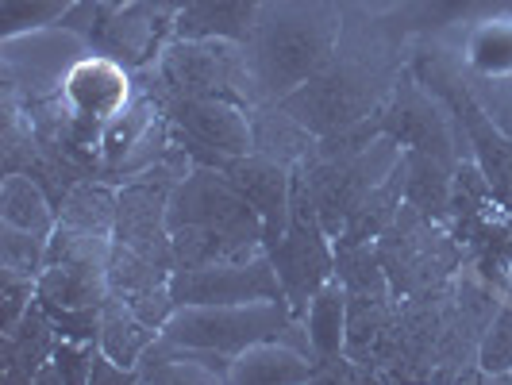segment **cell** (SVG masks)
Returning a JSON list of instances; mask_svg holds the SVG:
<instances>
[{"mask_svg": "<svg viewBox=\"0 0 512 385\" xmlns=\"http://www.w3.org/2000/svg\"><path fill=\"white\" fill-rule=\"evenodd\" d=\"M405 66L409 62L401 58V43L385 27V20L366 16V12L362 16L347 12V24H343L332 58L278 104L324 139V135L355 128L362 120L378 116L385 101L393 97Z\"/></svg>", "mask_w": 512, "mask_h": 385, "instance_id": "6da1fadb", "label": "cell"}, {"mask_svg": "<svg viewBox=\"0 0 512 385\" xmlns=\"http://www.w3.org/2000/svg\"><path fill=\"white\" fill-rule=\"evenodd\" d=\"M347 24V0H258L243 39L258 104L301 89L328 58Z\"/></svg>", "mask_w": 512, "mask_h": 385, "instance_id": "7a4b0ae2", "label": "cell"}, {"mask_svg": "<svg viewBox=\"0 0 512 385\" xmlns=\"http://www.w3.org/2000/svg\"><path fill=\"white\" fill-rule=\"evenodd\" d=\"M151 97H228L258 108L243 43L235 39H170L158 62L135 74Z\"/></svg>", "mask_w": 512, "mask_h": 385, "instance_id": "3957f363", "label": "cell"}, {"mask_svg": "<svg viewBox=\"0 0 512 385\" xmlns=\"http://www.w3.org/2000/svg\"><path fill=\"white\" fill-rule=\"evenodd\" d=\"M378 251H382L385 278L397 301H409V297L455 282L466 266V251L455 239L451 224L424 216L412 205H401L397 220L382 231Z\"/></svg>", "mask_w": 512, "mask_h": 385, "instance_id": "277c9868", "label": "cell"}, {"mask_svg": "<svg viewBox=\"0 0 512 385\" xmlns=\"http://www.w3.org/2000/svg\"><path fill=\"white\" fill-rule=\"evenodd\" d=\"M166 339L201 347V351H220V355H239L251 343L262 339H289L312 355L305 324L293 316L289 301H243V305H178V312L162 328ZM316 359V355H312Z\"/></svg>", "mask_w": 512, "mask_h": 385, "instance_id": "5b68a950", "label": "cell"}, {"mask_svg": "<svg viewBox=\"0 0 512 385\" xmlns=\"http://www.w3.org/2000/svg\"><path fill=\"white\" fill-rule=\"evenodd\" d=\"M401 154H405V147L389 131H382L374 143H366L355 154H339V158L312 154L305 166H297V174L305 178L308 197L316 205V216L332 239L347 231L355 208L366 201V193L378 189L401 166Z\"/></svg>", "mask_w": 512, "mask_h": 385, "instance_id": "8992f818", "label": "cell"}, {"mask_svg": "<svg viewBox=\"0 0 512 385\" xmlns=\"http://www.w3.org/2000/svg\"><path fill=\"white\" fill-rule=\"evenodd\" d=\"M266 255L278 270V282L293 316H305L308 301L335 278V239L324 231L316 205L308 197L305 178L293 170V212H289V228L285 235L266 247Z\"/></svg>", "mask_w": 512, "mask_h": 385, "instance_id": "52a82bcc", "label": "cell"}, {"mask_svg": "<svg viewBox=\"0 0 512 385\" xmlns=\"http://www.w3.org/2000/svg\"><path fill=\"white\" fill-rule=\"evenodd\" d=\"M93 51L89 39L66 27H39L24 35H4L0 43V74L4 89L16 93L24 104H39L62 97V85L85 54Z\"/></svg>", "mask_w": 512, "mask_h": 385, "instance_id": "ba28073f", "label": "cell"}, {"mask_svg": "<svg viewBox=\"0 0 512 385\" xmlns=\"http://www.w3.org/2000/svg\"><path fill=\"white\" fill-rule=\"evenodd\" d=\"M166 112L174 143L201 166H224L235 154H251V108L228 97H154Z\"/></svg>", "mask_w": 512, "mask_h": 385, "instance_id": "9c48e42d", "label": "cell"}, {"mask_svg": "<svg viewBox=\"0 0 512 385\" xmlns=\"http://www.w3.org/2000/svg\"><path fill=\"white\" fill-rule=\"evenodd\" d=\"M170 231L174 228H212L239 235L247 243L266 247V228L251 201L235 189V181L220 166H193L170 193Z\"/></svg>", "mask_w": 512, "mask_h": 385, "instance_id": "30bf717a", "label": "cell"}, {"mask_svg": "<svg viewBox=\"0 0 512 385\" xmlns=\"http://www.w3.org/2000/svg\"><path fill=\"white\" fill-rule=\"evenodd\" d=\"M382 131H389L409 151L436 154L447 166H459V158L470 154L466 151V135L459 131L455 116L447 112V104L439 101L409 66H405L393 97L382 108Z\"/></svg>", "mask_w": 512, "mask_h": 385, "instance_id": "8fae6325", "label": "cell"}, {"mask_svg": "<svg viewBox=\"0 0 512 385\" xmlns=\"http://www.w3.org/2000/svg\"><path fill=\"white\" fill-rule=\"evenodd\" d=\"M178 305H243V301H285L270 255L243 262H216L197 270H174L170 278Z\"/></svg>", "mask_w": 512, "mask_h": 385, "instance_id": "7c38bea8", "label": "cell"}, {"mask_svg": "<svg viewBox=\"0 0 512 385\" xmlns=\"http://www.w3.org/2000/svg\"><path fill=\"white\" fill-rule=\"evenodd\" d=\"M174 27H178V16L158 8L154 0H128L112 12V20L104 24L93 51L112 54L116 62H124L128 70L139 74L158 62V54L174 39Z\"/></svg>", "mask_w": 512, "mask_h": 385, "instance_id": "4fadbf2b", "label": "cell"}, {"mask_svg": "<svg viewBox=\"0 0 512 385\" xmlns=\"http://www.w3.org/2000/svg\"><path fill=\"white\" fill-rule=\"evenodd\" d=\"M235 189L251 201L258 216H262V228H266V247H274L289 228V212H293V170L266 158V154H235L220 166Z\"/></svg>", "mask_w": 512, "mask_h": 385, "instance_id": "5bb4252c", "label": "cell"}, {"mask_svg": "<svg viewBox=\"0 0 512 385\" xmlns=\"http://www.w3.org/2000/svg\"><path fill=\"white\" fill-rule=\"evenodd\" d=\"M135 89H139L135 70H128L124 62H116L112 54L89 51L74 70H70V77H66L62 101L70 104L77 116L108 124L116 112L128 108V101L135 97Z\"/></svg>", "mask_w": 512, "mask_h": 385, "instance_id": "9a60e30c", "label": "cell"}, {"mask_svg": "<svg viewBox=\"0 0 512 385\" xmlns=\"http://www.w3.org/2000/svg\"><path fill=\"white\" fill-rule=\"evenodd\" d=\"M174 270L170 266H158L154 258L131 251L124 243L112 247V262H108V293L128 301L151 328H166V320L178 312L174 301V289H170Z\"/></svg>", "mask_w": 512, "mask_h": 385, "instance_id": "2e32d148", "label": "cell"}, {"mask_svg": "<svg viewBox=\"0 0 512 385\" xmlns=\"http://www.w3.org/2000/svg\"><path fill=\"white\" fill-rule=\"evenodd\" d=\"M58 332H54L51 312L35 297V305L24 312V320L12 332H0V378L4 382L35 385L39 370L51 362Z\"/></svg>", "mask_w": 512, "mask_h": 385, "instance_id": "e0dca14e", "label": "cell"}, {"mask_svg": "<svg viewBox=\"0 0 512 385\" xmlns=\"http://www.w3.org/2000/svg\"><path fill=\"white\" fill-rule=\"evenodd\" d=\"M316 378V359L305 347L289 339H262L251 343L231 359V382H255V385H278V382H312Z\"/></svg>", "mask_w": 512, "mask_h": 385, "instance_id": "ac0fdd59", "label": "cell"}, {"mask_svg": "<svg viewBox=\"0 0 512 385\" xmlns=\"http://www.w3.org/2000/svg\"><path fill=\"white\" fill-rule=\"evenodd\" d=\"M251 139L255 147L251 151L266 154L274 162H282L289 170L305 166L308 158L320 147V135L308 131L293 112H285L282 104H258L251 108Z\"/></svg>", "mask_w": 512, "mask_h": 385, "instance_id": "d6986e66", "label": "cell"}, {"mask_svg": "<svg viewBox=\"0 0 512 385\" xmlns=\"http://www.w3.org/2000/svg\"><path fill=\"white\" fill-rule=\"evenodd\" d=\"M39 301L62 312H89L108 297V270L89 262H47L39 274Z\"/></svg>", "mask_w": 512, "mask_h": 385, "instance_id": "ffe728a7", "label": "cell"}, {"mask_svg": "<svg viewBox=\"0 0 512 385\" xmlns=\"http://www.w3.org/2000/svg\"><path fill=\"white\" fill-rule=\"evenodd\" d=\"M459 62L474 77H512V12H493L466 24Z\"/></svg>", "mask_w": 512, "mask_h": 385, "instance_id": "44dd1931", "label": "cell"}, {"mask_svg": "<svg viewBox=\"0 0 512 385\" xmlns=\"http://www.w3.org/2000/svg\"><path fill=\"white\" fill-rule=\"evenodd\" d=\"M158 328H151L128 301H120V297H104L101 305V332H97V347H101L104 355L112 362H120V366H128L135 370L139 359L147 355V347H151L154 339H158Z\"/></svg>", "mask_w": 512, "mask_h": 385, "instance_id": "7402d4cb", "label": "cell"}, {"mask_svg": "<svg viewBox=\"0 0 512 385\" xmlns=\"http://www.w3.org/2000/svg\"><path fill=\"white\" fill-rule=\"evenodd\" d=\"M401 174H405V205L420 208L424 216L447 220L451 208V189H455V166L424 151L401 154Z\"/></svg>", "mask_w": 512, "mask_h": 385, "instance_id": "603a6c76", "label": "cell"}, {"mask_svg": "<svg viewBox=\"0 0 512 385\" xmlns=\"http://www.w3.org/2000/svg\"><path fill=\"white\" fill-rule=\"evenodd\" d=\"M301 324H305L316 362L343 359V335H347V289H343L339 278H332V282L324 285V289L308 301Z\"/></svg>", "mask_w": 512, "mask_h": 385, "instance_id": "cb8c5ba5", "label": "cell"}, {"mask_svg": "<svg viewBox=\"0 0 512 385\" xmlns=\"http://www.w3.org/2000/svg\"><path fill=\"white\" fill-rule=\"evenodd\" d=\"M0 224L51 235L58 224V205L31 174H4V181H0Z\"/></svg>", "mask_w": 512, "mask_h": 385, "instance_id": "d4e9b609", "label": "cell"}, {"mask_svg": "<svg viewBox=\"0 0 512 385\" xmlns=\"http://www.w3.org/2000/svg\"><path fill=\"white\" fill-rule=\"evenodd\" d=\"M116 201L120 189L104 178H81L58 201V224H70L81 231H97V235H112L116 231Z\"/></svg>", "mask_w": 512, "mask_h": 385, "instance_id": "484cf974", "label": "cell"}, {"mask_svg": "<svg viewBox=\"0 0 512 385\" xmlns=\"http://www.w3.org/2000/svg\"><path fill=\"white\" fill-rule=\"evenodd\" d=\"M335 278L347 293H393L378 243H335Z\"/></svg>", "mask_w": 512, "mask_h": 385, "instance_id": "4316f807", "label": "cell"}, {"mask_svg": "<svg viewBox=\"0 0 512 385\" xmlns=\"http://www.w3.org/2000/svg\"><path fill=\"white\" fill-rule=\"evenodd\" d=\"M47 247H51V235L0 224V274L39 282V274L47 266Z\"/></svg>", "mask_w": 512, "mask_h": 385, "instance_id": "83f0119b", "label": "cell"}, {"mask_svg": "<svg viewBox=\"0 0 512 385\" xmlns=\"http://www.w3.org/2000/svg\"><path fill=\"white\" fill-rule=\"evenodd\" d=\"M478 370L486 382H509L512 374V297L501 301L478 343Z\"/></svg>", "mask_w": 512, "mask_h": 385, "instance_id": "f1b7e54d", "label": "cell"}, {"mask_svg": "<svg viewBox=\"0 0 512 385\" xmlns=\"http://www.w3.org/2000/svg\"><path fill=\"white\" fill-rule=\"evenodd\" d=\"M70 8H74V0H4L0 35H24V31L54 27Z\"/></svg>", "mask_w": 512, "mask_h": 385, "instance_id": "f546056e", "label": "cell"}, {"mask_svg": "<svg viewBox=\"0 0 512 385\" xmlns=\"http://www.w3.org/2000/svg\"><path fill=\"white\" fill-rule=\"evenodd\" d=\"M466 81H470L478 104L489 112V120L505 131V135H512V77H474L466 70Z\"/></svg>", "mask_w": 512, "mask_h": 385, "instance_id": "4dcf8cb0", "label": "cell"}, {"mask_svg": "<svg viewBox=\"0 0 512 385\" xmlns=\"http://www.w3.org/2000/svg\"><path fill=\"white\" fill-rule=\"evenodd\" d=\"M39 289L31 278H16V274H0V332H12L24 312L35 305Z\"/></svg>", "mask_w": 512, "mask_h": 385, "instance_id": "1f68e13d", "label": "cell"}, {"mask_svg": "<svg viewBox=\"0 0 512 385\" xmlns=\"http://www.w3.org/2000/svg\"><path fill=\"white\" fill-rule=\"evenodd\" d=\"M120 4H112V0H74V8L58 20V27H66V31H77L81 39H89V43H97L101 39L104 24L112 20V12H116Z\"/></svg>", "mask_w": 512, "mask_h": 385, "instance_id": "d6a6232c", "label": "cell"}, {"mask_svg": "<svg viewBox=\"0 0 512 385\" xmlns=\"http://www.w3.org/2000/svg\"><path fill=\"white\" fill-rule=\"evenodd\" d=\"M112 4H128V0H112Z\"/></svg>", "mask_w": 512, "mask_h": 385, "instance_id": "836d02e7", "label": "cell"}, {"mask_svg": "<svg viewBox=\"0 0 512 385\" xmlns=\"http://www.w3.org/2000/svg\"><path fill=\"white\" fill-rule=\"evenodd\" d=\"M509 382H512V374H509Z\"/></svg>", "mask_w": 512, "mask_h": 385, "instance_id": "e575fe53", "label": "cell"}]
</instances>
